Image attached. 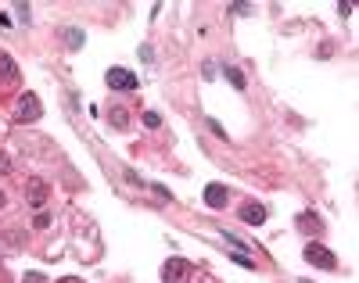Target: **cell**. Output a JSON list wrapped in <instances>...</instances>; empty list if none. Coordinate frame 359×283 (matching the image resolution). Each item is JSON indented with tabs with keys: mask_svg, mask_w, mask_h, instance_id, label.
Masks as SVG:
<instances>
[{
	"mask_svg": "<svg viewBox=\"0 0 359 283\" xmlns=\"http://www.w3.org/2000/svg\"><path fill=\"white\" fill-rule=\"evenodd\" d=\"M40 115H43V104L36 93H22L15 101V122H40Z\"/></svg>",
	"mask_w": 359,
	"mask_h": 283,
	"instance_id": "1",
	"label": "cell"
},
{
	"mask_svg": "<svg viewBox=\"0 0 359 283\" xmlns=\"http://www.w3.org/2000/svg\"><path fill=\"white\" fill-rule=\"evenodd\" d=\"M191 262H184V258H169L165 265H162V283H187L191 279Z\"/></svg>",
	"mask_w": 359,
	"mask_h": 283,
	"instance_id": "2",
	"label": "cell"
},
{
	"mask_svg": "<svg viewBox=\"0 0 359 283\" xmlns=\"http://www.w3.org/2000/svg\"><path fill=\"white\" fill-rule=\"evenodd\" d=\"M306 262H309V265H320V269H338V258H334L323 244H309V247H306Z\"/></svg>",
	"mask_w": 359,
	"mask_h": 283,
	"instance_id": "3",
	"label": "cell"
},
{
	"mask_svg": "<svg viewBox=\"0 0 359 283\" xmlns=\"http://www.w3.org/2000/svg\"><path fill=\"white\" fill-rule=\"evenodd\" d=\"M47 194H50V186L40 179V176H33L25 183V198H29V205H36V208H43V201H47Z\"/></svg>",
	"mask_w": 359,
	"mask_h": 283,
	"instance_id": "4",
	"label": "cell"
},
{
	"mask_svg": "<svg viewBox=\"0 0 359 283\" xmlns=\"http://www.w3.org/2000/svg\"><path fill=\"white\" fill-rule=\"evenodd\" d=\"M18 79H22V72H18V65H15V57H11L8 50H0V83L15 86Z\"/></svg>",
	"mask_w": 359,
	"mask_h": 283,
	"instance_id": "5",
	"label": "cell"
},
{
	"mask_svg": "<svg viewBox=\"0 0 359 283\" xmlns=\"http://www.w3.org/2000/svg\"><path fill=\"white\" fill-rule=\"evenodd\" d=\"M104 79H108L111 90H133V86H137V76H133L130 69H108Z\"/></svg>",
	"mask_w": 359,
	"mask_h": 283,
	"instance_id": "6",
	"label": "cell"
},
{
	"mask_svg": "<svg viewBox=\"0 0 359 283\" xmlns=\"http://www.w3.org/2000/svg\"><path fill=\"white\" fill-rule=\"evenodd\" d=\"M241 219H245L248 226H262V223H266V208L255 205V201H252V205H241Z\"/></svg>",
	"mask_w": 359,
	"mask_h": 283,
	"instance_id": "7",
	"label": "cell"
},
{
	"mask_svg": "<svg viewBox=\"0 0 359 283\" xmlns=\"http://www.w3.org/2000/svg\"><path fill=\"white\" fill-rule=\"evenodd\" d=\"M205 201H208V208H223L226 205V186H219V183L205 186Z\"/></svg>",
	"mask_w": 359,
	"mask_h": 283,
	"instance_id": "8",
	"label": "cell"
},
{
	"mask_svg": "<svg viewBox=\"0 0 359 283\" xmlns=\"http://www.w3.org/2000/svg\"><path fill=\"white\" fill-rule=\"evenodd\" d=\"M298 230H302V233H313V230H316V233H320L323 226H320V219H316L313 212H306V215H298Z\"/></svg>",
	"mask_w": 359,
	"mask_h": 283,
	"instance_id": "9",
	"label": "cell"
},
{
	"mask_svg": "<svg viewBox=\"0 0 359 283\" xmlns=\"http://www.w3.org/2000/svg\"><path fill=\"white\" fill-rule=\"evenodd\" d=\"M223 76H226V83H230L233 90H245V86H248V83H245V76H241V69H230V65H226V69H223Z\"/></svg>",
	"mask_w": 359,
	"mask_h": 283,
	"instance_id": "10",
	"label": "cell"
},
{
	"mask_svg": "<svg viewBox=\"0 0 359 283\" xmlns=\"http://www.w3.org/2000/svg\"><path fill=\"white\" fill-rule=\"evenodd\" d=\"M108 122L115 125V130H126V125H130V115H126V108H111Z\"/></svg>",
	"mask_w": 359,
	"mask_h": 283,
	"instance_id": "11",
	"label": "cell"
},
{
	"mask_svg": "<svg viewBox=\"0 0 359 283\" xmlns=\"http://www.w3.org/2000/svg\"><path fill=\"white\" fill-rule=\"evenodd\" d=\"M4 172H11V154L0 151V176H4Z\"/></svg>",
	"mask_w": 359,
	"mask_h": 283,
	"instance_id": "12",
	"label": "cell"
},
{
	"mask_svg": "<svg viewBox=\"0 0 359 283\" xmlns=\"http://www.w3.org/2000/svg\"><path fill=\"white\" fill-rule=\"evenodd\" d=\"M144 122H147V125H151V130H158V125H162V118H158L155 111H147V115H144Z\"/></svg>",
	"mask_w": 359,
	"mask_h": 283,
	"instance_id": "13",
	"label": "cell"
},
{
	"mask_svg": "<svg viewBox=\"0 0 359 283\" xmlns=\"http://www.w3.org/2000/svg\"><path fill=\"white\" fill-rule=\"evenodd\" d=\"M47 223H50V215H47V212H40V215H36V223H33V226H36V230H47Z\"/></svg>",
	"mask_w": 359,
	"mask_h": 283,
	"instance_id": "14",
	"label": "cell"
},
{
	"mask_svg": "<svg viewBox=\"0 0 359 283\" xmlns=\"http://www.w3.org/2000/svg\"><path fill=\"white\" fill-rule=\"evenodd\" d=\"M22 283H47V279H43L40 272H25V276H22Z\"/></svg>",
	"mask_w": 359,
	"mask_h": 283,
	"instance_id": "15",
	"label": "cell"
},
{
	"mask_svg": "<svg viewBox=\"0 0 359 283\" xmlns=\"http://www.w3.org/2000/svg\"><path fill=\"white\" fill-rule=\"evenodd\" d=\"M4 205H8V194H4V191H0V208H4Z\"/></svg>",
	"mask_w": 359,
	"mask_h": 283,
	"instance_id": "16",
	"label": "cell"
},
{
	"mask_svg": "<svg viewBox=\"0 0 359 283\" xmlns=\"http://www.w3.org/2000/svg\"><path fill=\"white\" fill-rule=\"evenodd\" d=\"M62 283H79V279H76V276H69V279H62Z\"/></svg>",
	"mask_w": 359,
	"mask_h": 283,
	"instance_id": "17",
	"label": "cell"
}]
</instances>
